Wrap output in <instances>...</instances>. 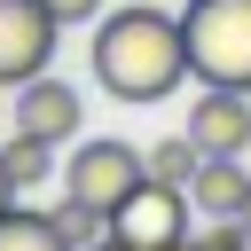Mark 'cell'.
<instances>
[{
  "instance_id": "ba28073f",
  "label": "cell",
  "mask_w": 251,
  "mask_h": 251,
  "mask_svg": "<svg viewBox=\"0 0 251 251\" xmlns=\"http://www.w3.org/2000/svg\"><path fill=\"white\" fill-rule=\"evenodd\" d=\"M243 196H251L243 157H204V165H196V180H188V204H196L204 220H235V212H243Z\"/></svg>"
},
{
  "instance_id": "5bb4252c",
  "label": "cell",
  "mask_w": 251,
  "mask_h": 251,
  "mask_svg": "<svg viewBox=\"0 0 251 251\" xmlns=\"http://www.w3.org/2000/svg\"><path fill=\"white\" fill-rule=\"evenodd\" d=\"M47 8H55V24H102L110 16L102 0H47Z\"/></svg>"
},
{
  "instance_id": "4fadbf2b",
  "label": "cell",
  "mask_w": 251,
  "mask_h": 251,
  "mask_svg": "<svg viewBox=\"0 0 251 251\" xmlns=\"http://www.w3.org/2000/svg\"><path fill=\"white\" fill-rule=\"evenodd\" d=\"M188 251H251L243 220H204V235H188Z\"/></svg>"
},
{
  "instance_id": "8992f818",
  "label": "cell",
  "mask_w": 251,
  "mask_h": 251,
  "mask_svg": "<svg viewBox=\"0 0 251 251\" xmlns=\"http://www.w3.org/2000/svg\"><path fill=\"white\" fill-rule=\"evenodd\" d=\"M16 126L63 149V141H78V133H86V102H78V86H71V78L39 71V78H24V86H16Z\"/></svg>"
},
{
  "instance_id": "7a4b0ae2",
  "label": "cell",
  "mask_w": 251,
  "mask_h": 251,
  "mask_svg": "<svg viewBox=\"0 0 251 251\" xmlns=\"http://www.w3.org/2000/svg\"><path fill=\"white\" fill-rule=\"evenodd\" d=\"M188 71L196 86H243L251 94V0H180Z\"/></svg>"
},
{
  "instance_id": "52a82bcc",
  "label": "cell",
  "mask_w": 251,
  "mask_h": 251,
  "mask_svg": "<svg viewBox=\"0 0 251 251\" xmlns=\"http://www.w3.org/2000/svg\"><path fill=\"white\" fill-rule=\"evenodd\" d=\"M204 157H243L251 149V94L243 86H204L188 102V126H180Z\"/></svg>"
},
{
  "instance_id": "8fae6325",
  "label": "cell",
  "mask_w": 251,
  "mask_h": 251,
  "mask_svg": "<svg viewBox=\"0 0 251 251\" xmlns=\"http://www.w3.org/2000/svg\"><path fill=\"white\" fill-rule=\"evenodd\" d=\"M141 157H149V180H173V188H188L196 165H204V149H196L188 133H173V141H157V149H141Z\"/></svg>"
},
{
  "instance_id": "7c38bea8",
  "label": "cell",
  "mask_w": 251,
  "mask_h": 251,
  "mask_svg": "<svg viewBox=\"0 0 251 251\" xmlns=\"http://www.w3.org/2000/svg\"><path fill=\"white\" fill-rule=\"evenodd\" d=\"M55 227L86 251V243H102V235H110V212H94L86 196H63V204H55Z\"/></svg>"
},
{
  "instance_id": "e0dca14e",
  "label": "cell",
  "mask_w": 251,
  "mask_h": 251,
  "mask_svg": "<svg viewBox=\"0 0 251 251\" xmlns=\"http://www.w3.org/2000/svg\"><path fill=\"white\" fill-rule=\"evenodd\" d=\"M235 220H243V227H251V196H243V212H235Z\"/></svg>"
},
{
  "instance_id": "5b68a950",
  "label": "cell",
  "mask_w": 251,
  "mask_h": 251,
  "mask_svg": "<svg viewBox=\"0 0 251 251\" xmlns=\"http://www.w3.org/2000/svg\"><path fill=\"white\" fill-rule=\"evenodd\" d=\"M55 39H63V24L47 0H0V86L16 94L24 78H39L55 63Z\"/></svg>"
},
{
  "instance_id": "9a60e30c",
  "label": "cell",
  "mask_w": 251,
  "mask_h": 251,
  "mask_svg": "<svg viewBox=\"0 0 251 251\" xmlns=\"http://www.w3.org/2000/svg\"><path fill=\"white\" fill-rule=\"evenodd\" d=\"M16 204H24V188H16V173H8V157H0V220H8Z\"/></svg>"
},
{
  "instance_id": "30bf717a",
  "label": "cell",
  "mask_w": 251,
  "mask_h": 251,
  "mask_svg": "<svg viewBox=\"0 0 251 251\" xmlns=\"http://www.w3.org/2000/svg\"><path fill=\"white\" fill-rule=\"evenodd\" d=\"M0 157H8V173H16V188H24V196L55 173V141H39V133H24V126L0 141Z\"/></svg>"
},
{
  "instance_id": "3957f363",
  "label": "cell",
  "mask_w": 251,
  "mask_h": 251,
  "mask_svg": "<svg viewBox=\"0 0 251 251\" xmlns=\"http://www.w3.org/2000/svg\"><path fill=\"white\" fill-rule=\"evenodd\" d=\"M149 180V157L133 141H110V133H86L71 141V165H63V196H86L94 212H118L133 188Z\"/></svg>"
},
{
  "instance_id": "2e32d148",
  "label": "cell",
  "mask_w": 251,
  "mask_h": 251,
  "mask_svg": "<svg viewBox=\"0 0 251 251\" xmlns=\"http://www.w3.org/2000/svg\"><path fill=\"white\" fill-rule=\"evenodd\" d=\"M86 251H126V243H118V235H102V243H86Z\"/></svg>"
},
{
  "instance_id": "6da1fadb",
  "label": "cell",
  "mask_w": 251,
  "mask_h": 251,
  "mask_svg": "<svg viewBox=\"0 0 251 251\" xmlns=\"http://www.w3.org/2000/svg\"><path fill=\"white\" fill-rule=\"evenodd\" d=\"M196 71H188V31L173 8H110L94 24V86L110 102H165L180 94Z\"/></svg>"
},
{
  "instance_id": "9c48e42d",
  "label": "cell",
  "mask_w": 251,
  "mask_h": 251,
  "mask_svg": "<svg viewBox=\"0 0 251 251\" xmlns=\"http://www.w3.org/2000/svg\"><path fill=\"white\" fill-rule=\"evenodd\" d=\"M0 251H78V243L55 227V212H31V204H16V212L0 220Z\"/></svg>"
},
{
  "instance_id": "277c9868",
  "label": "cell",
  "mask_w": 251,
  "mask_h": 251,
  "mask_svg": "<svg viewBox=\"0 0 251 251\" xmlns=\"http://www.w3.org/2000/svg\"><path fill=\"white\" fill-rule=\"evenodd\" d=\"M188 220H196L188 188H173V180H141V188L110 212V235H118L126 251H188Z\"/></svg>"
}]
</instances>
